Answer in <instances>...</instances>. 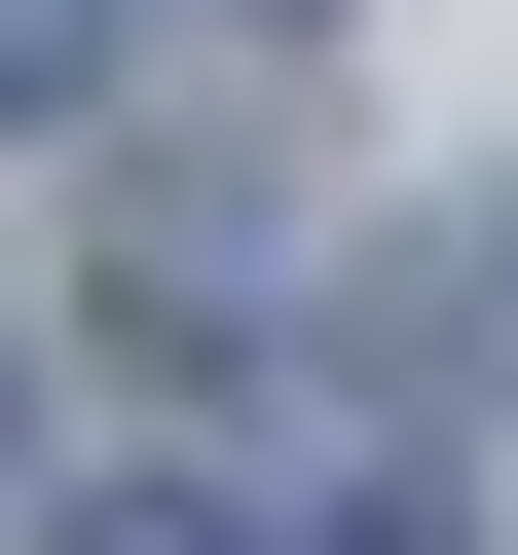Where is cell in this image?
Masks as SVG:
<instances>
[{
    "mask_svg": "<svg viewBox=\"0 0 518 555\" xmlns=\"http://www.w3.org/2000/svg\"><path fill=\"white\" fill-rule=\"evenodd\" d=\"M75 75H112V0H0V149H38V112H75Z\"/></svg>",
    "mask_w": 518,
    "mask_h": 555,
    "instance_id": "6da1fadb",
    "label": "cell"
},
{
    "mask_svg": "<svg viewBox=\"0 0 518 555\" xmlns=\"http://www.w3.org/2000/svg\"><path fill=\"white\" fill-rule=\"evenodd\" d=\"M75 555H222V518H75Z\"/></svg>",
    "mask_w": 518,
    "mask_h": 555,
    "instance_id": "7a4b0ae2",
    "label": "cell"
},
{
    "mask_svg": "<svg viewBox=\"0 0 518 555\" xmlns=\"http://www.w3.org/2000/svg\"><path fill=\"white\" fill-rule=\"evenodd\" d=\"M222 38H297V0H222Z\"/></svg>",
    "mask_w": 518,
    "mask_h": 555,
    "instance_id": "3957f363",
    "label": "cell"
},
{
    "mask_svg": "<svg viewBox=\"0 0 518 555\" xmlns=\"http://www.w3.org/2000/svg\"><path fill=\"white\" fill-rule=\"evenodd\" d=\"M0 444H38V371H0Z\"/></svg>",
    "mask_w": 518,
    "mask_h": 555,
    "instance_id": "277c9868",
    "label": "cell"
}]
</instances>
